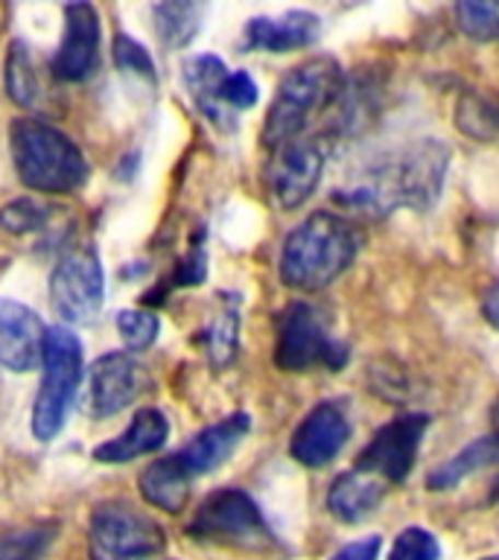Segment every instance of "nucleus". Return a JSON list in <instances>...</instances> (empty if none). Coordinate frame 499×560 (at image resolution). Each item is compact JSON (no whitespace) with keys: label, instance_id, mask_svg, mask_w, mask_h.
<instances>
[{"label":"nucleus","instance_id":"nucleus-1","mask_svg":"<svg viewBox=\"0 0 499 560\" xmlns=\"http://www.w3.org/2000/svg\"><path fill=\"white\" fill-rule=\"evenodd\" d=\"M359 245V228L348 217L333 210H315L283 240L278 266L280 280L304 292L330 287L357 260Z\"/></svg>","mask_w":499,"mask_h":560},{"label":"nucleus","instance_id":"nucleus-2","mask_svg":"<svg viewBox=\"0 0 499 560\" xmlns=\"http://www.w3.org/2000/svg\"><path fill=\"white\" fill-rule=\"evenodd\" d=\"M446 164L450 149L438 138H423L374 166L365 182L345 192V199L376 213H392L394 208L427 210L441 196Z\"/></svg>","mask_w":499,"mask_h":560},{"label":"nucleus","instance_id":"nucleus-3","mask_svg":"<svg viewBox=\"0 0 499 560\" xmlns=\"http://www.w3.org/2000/svg\"><path fill=\"white\" fill-rule=\"evenodd\" d=\"M341 94H345V73L333 56H315V59L295 65L280 79L278 91H275V100L266 114V126H263V143L269 149H278L280 143L304 138V129L315 114L327 112L333 103H339Z\"/></svg>","mask_w":499,"mask_h":560},{"label":"nucleus","instance_id":"nucleus-4","mask_svg":"<svg viewBox=\"0 0 499 560\" xmlns=\"http://www.w3.org/2000/svg\"><path fill=\"white\" fill-rule=\"evenodd\" d=\"M12 164L24 187L35 192H73L88 182L82 149L56 126L35 117H18L9 126Z\"/></svg>","mask_w":499,"mask_h":560},{"label":"nucleus","instance_id":"nucleus-5","mask_svg":"<svg viewBox=\"0 0 499 560\" xmlns=\"http://www.w3.org/2000/svg\"><path fill=\"white\" fill-rule=\"evenodd\" d=\"M79 380H82V341L65 324L47 327L42 383L33 406V435L38 441H53L61 432L77 397Z\"/></svg>","mask_w":499,"mask_h":560},{"label":"nucleus","instance_id":"nucleus-6","mask_svg":"<svg viewBox=\"0 0 499 560\" xmlns=\"http://www.w3.org/2000/svg\"><path fill=\"white\" fill-rule=\"evenodd\" d=\"M166 549L164 525L123 499L103 502L91 511L88 558L91 560H149Z\"/></svg>","mask_w":499,"mask_h":560},{"label":"nucleus","instance_id":"nucleus-7","mask_svg":"<svg viewBox=\"0 0 499 560\" xmlns=\"http://www.w3.org/2000/svg\"><path fill=\"white\" fill-rule=\"evenodd\" d=\"M187 534L196 540L219 542V546L243 551H266L275 546V534L263 520V511L240 488L213 490L193 514Z\"/></svg>","mask_w":499,"mask_h":560},{"label":"nucleus","instance_id":"nucleus-8","mask_svg":"<svg viewBox=\"0 0 499 560\" xmlns=\"http://www.w3.org/2000/svg\"><path fill=\"white\" fill-rule=\"evenodd\" d=\"M348 362L345 345L330 339L327 318L318 306L306 301H292L278 318V339H275V365L280 371L298 374L315 365L341 368Z\"/></svg>","mask_w":499,"mask_h":560},{"label":"nucleus","instance_id":"nucleus-9","mask_svg":"<svg viewBox=\"0 0 499 560\" xmlns=\"http://www.w3.org/2000/svg\"><path fill=\"white\" fill-rule=\"evenodd\" d=\"M50 301L65 324H91L105 304L103 262L94 248L65 254L50 275Z\"/></svg>","mask_w":499,"mask_h":560},{"label":"nucleus","instance_id":"nucleus-10","mask_svg":"<svg viewBox=\"0 0 499 560\" xmlns=\"http://www.w3.org/2000/svg\"><path fill=\"white\" fill-rule=\"evenodd\" d=\"M427 429L429 415H420V411H409V415L388 420L362 446L353 467L383 479L385 485H397L409 476L415 462H418L420 441L427 435Z\"/></svg>","mask_w":499,"mask_h":560},{"label":"nucleus","instance_id":"nucleus-11","mask_svg":"<svg viewBox=\"0 0 499 560\" xmlns=\"http://www.w3.org/2000/svg\"><path fill=\"white\" fill-rule=\"evenodd\" d=\"M324 147L315 138H295L271 149L266 187L280 210L301 208L322 182Z\"/></svg>","mask_w":499,"mask_h":560},{"label":"nucleus","instance_id":"nucleus-12","mask_svg":"<svg viewBox=\"0 0 499 560\" xmlns=\"http://www.w3.org/2000/svg\"><path fill=\"white\" fill-rule=\"evenodd\" d=\"M143 392H149V371L135 353L112 350L91 368V411L96 418L120 415Z\"/></svg>","mask_w":499,"mask_h":560},{"label":"nucleus","instance_id":"nucleus-13","mask_svg":"<svg viewBox=\"0 0 499 560\" xmlns=\"http://www.w3.org/2000/svg\"><path fill=\"white\" fill-rule=\"evenodd\" d=\"M348 438V411L333 400L318 402V406L306 411V418L298 423V429L289 438V455L298 464L310 467V470H318V467H327L341 453Z\"/></svg>","mask_w":499,"mask_h":560},{"label":"nucleus","instance_id":"nucleus-14","mask_svg":"<svg viewBox=\"0 0 499 560\" xmlns=\"http://www.w3.org/2000/svg\"><path fill=\"white\" fill-rule=\"evenodd\" d=\"M100 56V15L91 3L65 7V33L59 50L53 56V77L61 82H82L96 70Z\"/></svg>","mask_w":499,"mask_h":560},{"label":"nucleus","instance_id":"nucleus-15","mask_svg":"<svg viewBox=\"0 0 499 560\" xmlns=\"http://www.w3.org/2000/svg\"><path fill=\"white\" fill-rule=\"evenodd\" d=\"M47 327L30 306L0 298V365L9 371H33L42 365Z\"/></svg>","mask_w":499,"mask_h":560},{"label":"nucleus","instance_id":"nucleus-16","mask_svg":"<svg viewBox=\"0 0 499 560\" xmlns=\"http://www.w3.org/2000/svg\"><path fill=\"white\" fill-rule=\"evenodd\" d=\"M248 429H252V418L245 411L228 415V418L201 429L199 435L190 438V444H184L178 453H173L175 462L182 464L190 479L205 476V472L217 470L219 464H225L234 455L240 441L248 435Z\"/></svg>","mask_w":499,"mask_h":560},{"label":"nucleus","instance_id":"nucleus-17","mask_svg":"<svg viewBox=\"0 0 499 560\" xmlns=\"http://www.w3.org/2000/svg\"><path fill=\"white\" fill-rule=\"evenodd\" d=\"M322 21L306 9H289L283 15L252 18L245 24L243 50H266V52H289L310 47L318 42Z\"/></svg>","mask_w":499,"mask_h":560},{"label":"nucleus","instance_id":"nucleus-18","mask_svg":"<svg viewBox=\"0 0 499 560\" xmlns=\"http://www.w3.org/2000/svg\"><path fill=\"white\" fill-rule=\"evenodd\" d=\"M170 438V420L164 411L158 409H140L131 418L129 429L120 438H112L94 450V462L103 464H126L135 462L140 455H149L161 450Z\"/></svg>","mask_w":499,"mask_h":560},{"label":"nucleus","instance_id":"nucleus-19","mask_svg":"<svg viewBox=\"0 0 499 560\" xmlns=\"http://www.w3.org/2000/svg\"><path fill=\"white\" fill-rule=\"evenodd\" d=\"M385 493H388V485L383 479L353 467L333 479L330 490H327V508L336 520L353 525L362 523L383 502Z\"/></svg>","mask_w":499,"mask_h":560},{"label":"nucleus","instance_id":"nucleus-20","mask_svg":"<svg viewBox=\"0 0 499 560\" xmlns=\"http://www.w3.org/2000/svg\"><path fill=\"white\" fill-rule=\"evenodd\" d=\"M190 476L184 467L175 462V455H164L140 472L138 488L140 497L147 499L149 505L164 511V514H182L190 499Z\"/></svg>","mask_w":499,"mask_h":560},{"label":"nucleus","instance_id":"nucleus-21","mask_svg":"<svg viewBox=\"0 0 499 560\" xmlns=\"http://www.w3.org/2000/svg\"><path fill=\"white\" fill-rule=\"evenodd\" d=\"M499 464V429L488 432V435L476 438L471 444L450 455L446 462H441L436 470L427 476V488L444 493L453 490L455 485H462L464 479H471L473 472L485 470V467H497Z\"/></svg>","mask_w":499,"mask_h":560},{"label":"nucleus","instance_id":"nucleus-22","mask_svg":"<svg viewBox=\"0 0 499 560\" xmlns=\"http://www.w3.org/2000/svg\"><path fill=\"white\" fill-rule=\"evenodd\" d=\"M225 77L228 68L219 56H196L184 68V82H187V91L193 94V103L199 105L208 120L219 122V126H228V112L219 103V85H222Z\"/></svg>","mask_w":499,"mask_h":560},{"label":"nucleus","instance_id":"nucleus-23","mask_svg":"<svg viewBox=\"0 0 499 560\" xmlns=\"http://www.w3.org/2000/svg\"><path fill=\"white\" fill-rule=\"evenodd\" d=\"M459 129L473 140H497L499 138V94H479L471 91L459 100L455 108Z\"/></svg>","mask_w":499,"mask_h":560},{"label":"nucleus","instance_id":"nucleus-24","mask_svg":"<svg viewBox=\"0 0 499 560\" xmlns=\"http://www.w3.org/2000/svg\"><path fill=\"white\" fill-rule=\"evenodd\" d=\"M152 12H155V26L161 42L170 44L173 50L184 47L196 35V30H199L201 9L193 7V3H158Z\"/></svg>","mask_w":499,"mask_h":560},{"label":"nucleus","instance_id":"nucleus-25","mask_svg":"<svg viewBox=\"0 0 499 560\" xmlns=\"http://www.w3.org/2000/svg\"><path fill=\"white\" fill-rule=\"evenodd\" d=\"M205 339V353L217 368H225L231 359L236 357V341H240V315L236 306H225L219 310L217 318H210V324L201 332Z\"/></svg>","mask_w":499,"mask_h":560},{"label":"nucleus","instance_id":"nucleus-26","mask_svg":"<svg viewBox=\"0 0 499 560\" xmlns=\"http://www.w3.org/2000/svg\"><path fill=\"white\" fill-rule=\"evenodd\" d=\"M455 24L471 42H497L499 38V0H462L455 3Z\"/></svg>","mask_w":499,"mask_h":560},{"label":"nucleus","instance_id":"nucleus-27","mask_svg":"<svg viewBox=\"0 0 499 560\" xmlns=\"http://www.w3.org/2000/svg\"><path fill=\"white\" fill-rule=\"evenodd\" d=\"M7 94L15 105H30L38 100V79H35L30 47L24 42H12L7 56Z\"/></svg>","mask_w":499,"mask_h":560},{"label":"nucleus","instance_id":"nucleus-28","mask_svg":"<svg viewBox=\"0 0 499 560\" xmlns=\"http://www.w3.org/2000/svg\"><path fill=\"white\" fill-rule=\"evenodd\" d=\"M53 532L47 525H18L0 532V560H42L50 549Z\"/></svg>","mask_w":499,"mask_h":560},{"label":"nucleus","instance_id":"nucleus-29","mask_svg":"<svg viewBox=\"0 0 499 560\" xmlns=\"http://www.w3.org/2000/svg\"><path fill=\"white\" fill-rule=\"evenodd\" d=\"M50 219V208L35 199H12L0 208V228L9 234H33Z\"/></svg>","mask_w":499,"mask_h":560},{"label":"nucleus","instance_id":"nucleus-30","mask_svg":"<svg viewBox=\"0 0 499 560\" xmlns=\"http://www.w3.org/2000/svg\"><path fill=\"white\" fill-rule=\"evenodd\" d=\"M385 560H441V542L432 532L427 528H403L397 537H394L392 549H388V558Z\"/></svg>","mask_w":499,"mask_h":560},{"label":"nucleus","instance_id":"nucleus-31","mask_svg":"<svg viewBox=\"0 0 499 560\" xmlns=\"http://www.w3.org/2000/svg\"><path fill=\"white\" fill-rule=\"evenodd\" d=\"M117 330L129 350H147L161 332V322L149 310H123L117 313Z\"/></svg>","mask_w":499,"mask_h":560},{"label":"nucleus","instance_id":"nucleus-32","mask_svg":"<svg viewBox=\"0 0 499 560\" xmlns=\"http://www.w3.org/2000/svg\"><path fill=\"white\" fill-rule=\"evenodd\" d=\"M114 61H117V68L126 70V73L143 77L149 79V82L155 79V61H152V56H149L131 35L120 33L114 38Z\"/></svg>","mask_w":499,"mask_h":560},{"label":"nucleus","instance_id":"nucleus-33","mask_svg":"<svg viewBox=\"0 0 499 560\" xmlns=\"http://www.w3.org/2000/svg\"><path fill=\"white\" fill-rule=\"evenodd\" d=\"M257 96H260V91H257V82H254L245 70H228V77L222 79V85H219V103H222V108H240V112H245V108H252V105H257Z\"/></svg>","mask_w":499,"mask_h":560},{"label":"nucleus","instance_id":"nucleus-34","mask_svg":"<svg viewBox=\"0 0 499 560\" xmlns=\"http://www.w3.org/2000/svg\"><path fill=\"white\" fill-rule=\"evenodd\" d=\"M205 275H208V257H205V252L201 248H196V252H190L187 257L182 260V266L175 269V283H187V287H196V283H201L205 280Z\"/></svg>","mask_w":499,"mask_h":560},{"label":"nucleus","instance_id":"nucleus-35","mask_svg":"<svg viewBox=\"0 0 499 560\" xmlns=\"http://www.w3.org/2000/svg\"><path fill=\"white\" fill-rule=\"evenodd\" d=\"M380 549H383V540L376 534H371V537L341 546L330 560H380Z\"/></svg>","mask_w":499,"mask_h":560},{"label":"nucleus","instance_id":"nucleus-36","mask_svg":"<svg viewBox=\"0 0 499 560\" xmlns=\"http://www.w3.org/2000/svg\"><path fill=\"white\" fill-rule=\"evenodd\" d=\"M481 315L488 318V324L494 330H499V280L485 292V298H481Z\"/></svg>","mask_w":499,"mask_h":560},{"label":"nucleus","instance_id":"nucleus-37","mask_svg":"<svg viewBox=\"0 0 499 560\" xmlns=\"http://www.w3.org/2000/svg\"><path fill=\"white\" fill-rule=\"evenodd\" d=\"M494 420H497V429H499V400H497V406H494Z\"/></svg>","mask_w":499,"mask_h":560},{"label":"nucleus","instance_id":"nucleus-38","mask_svg":"<svg viewBox=\"0 0 499 560\" xmlns=\"http://www.w3.org/2000/svg\"><path fill=\"white\" fill-rule=\"evenodd\" d=\"M485 560H499V558H485Z\"/></svg>","mask_w":499,"mask_h":560}]
</instances>
